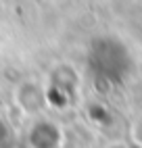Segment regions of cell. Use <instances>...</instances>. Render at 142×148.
Listing matches in <instances>:
<instances>
[{
    "instance_id": "cell-1",
    "label": "cell",
    "mask_w": 142,
    "mask_h": 148,
    "mask_svg": "<svg viewBox=\"0 0 142 148\" xmlns=\"http://www.w3.org/2000/svg\"><path fill=\"white\" fill-rule=\"evenodd\" d=\"M88 69L98 82L121 84L134 69V56L117 36H100L88 46Z\"/></svg>"
}]
</instances>
